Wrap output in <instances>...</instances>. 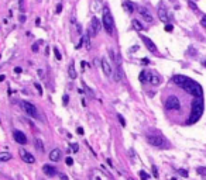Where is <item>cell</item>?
<instances>
[{
	"instance_id": "cell-37",
	"label": "cell",
	"mask_w": 206,
	"mask_h": 180,
	"mask_svg": "<svg viewBox=\"0 0 206 180\" xmlns=\"http://www.w3.org/2000/svg\"><path fill=\"white\" fill-rule=\"evenodd\" d=\"M61 10H62V4H58V6H57V14H59Z\"/></svg>"
},
{
	"instance_id": "cell-9",
	"label": "cell",
	"mask_w": 206,
	"mask_h": 180,
	"mask_svg": "<svg viewBox=\"0 0 206 180\" xmlns=\"http://www.w3.org/2000/svg\"><path fill=\"white\" fill-rule=\"evenodd\" d=\"M147 141L151 145H154V147H163L164 145V139L161 137H157V135H150L147 138Z\"/></svg>"
},
{
	"instance_id": "cell-13",
	"label": "cell",
	"mask_w": 206,
	"mask_h": 180,
	"mask_svg": "<svg viewBox=\"0 0 206 180\" xmlns=\"http://www.w3.org/2000/svg\"><path fill=\"white\" fill-rule=\"evenodd\" d=\"M43 170H44V173H45L47 176H49V177H53V176L57 174V169L54 168V166H51V165H44Z\"/></svg>"
},
{
	"instance_id": "cell-24",
	"label": "cell",
	"mask_w": 206,
	"mask_h": 180,
	"mask_svg": "<svg viewBox=\"0 0 206 180\" xmlns=\"http://www.w3.org/2000/svg\"><path fill=\"white\" fill-rule=\"evenodd\" d=\"M145 75H147V72H145V70H143L141 73H140V82H141V83L145 82Z\"/></svg>"
},
{
	"instance_id": "cell-17",
	"label": "cell",
	"mask_w": 206,
	"mask_h": 180,
	"mask_svg": "<svg viewBox=\"0 0 206 180\" xmlns=\"http://www.w3.org/2000/svg\"><path fill=\"white\" fill-rule=\"evenodd\" d=\"M68 75H69L71 79H76V70H75V65L74 64H71V65H69V68H68Z\"/></svg>"
},
{
	"instance_id": "cell-42",
	"label": "cell",
	"mask_w": 206,
	"mask_h": 180,
	"mask_svg": "<svg viewBox=\"0 0 206 180\" xmlns=\"http://www.w3.org/2000/svg\"><path fill=\"white\" fill-rule=\"evenodd\" d=\"M78 134L82 135V134H83V130H82V128H78Z\"/></svg>"
},
{
	"instance_id": "cell-8",
	"label": "cell",
	"mask_w": 206,
	"mask_h": 180,
	"mask_svg": "<svg viewBox=\"0 0 206 180\" xmlns=\"http://www.w3.org/2000/svg\"><path fill=\"white\" fill-rule=\"evenodd\" d=\"M20 158H21L23 162H25V163H34V162H35V158H34L30 152H27L25 149H20Z\"/></svg>"
},
{
	"instance_id": "cell-10",
	"label": "cell",
	"mask_w": 206,
	"mask_h": 180,
	"mask_svg": "<svg viewBox=\"0 0 206 180\" xmlns=\"http://www.w3.org/2000/svg\"><path fill=\"white\" fill-rule=\"evenodd\" d=\"M141 40H143V42L145 44V46H147L148 51H150V52H154V54L157 52V46H155V44H154L153 41L150 40V38L145 37V35H141Z\"/></svg>"
},
{
	"instance_id": "cell-26",
	"label": "cell",
	"mask_w": 206,
	"mask_h": 180,
	"mask_svg": "<svg viewBox=\"0 0 206 180\" xmlns=\"http://www.w3.org/2000/svg\"><path fill=\"white\" fill-rule=\"evenodd\" d=\"M198 173L202 174V176H206V168H198Z\"/></svg>"
},
{
	"instance_id": "cell-14",
	"label": "cell",
	"mask_w": 206,
	"mask_h": 180,
	"mask_svg": "<svg viewBox=\"0 0 206 180\" xmlns=\"http://www.w3.org/2000/svg\"><path fill=\"white\" fill-rule=\"evenodd\" d=\"M59 159H61V151L59 149H53L51 152H49V160H53V162H58Z\"/></svg>"
},
{
	"instance_id": "cell-16",
	"label": "cell",
	"mask_w": 206,
	"mask_h": 180,
	"mask_svg": "<svg viewBox=\"0 0 206 180\" xmlns=\"http://www.w3.org/2000/svg\"><path fill=\"white\" fill-rule=\"evenodd\" d=\"M140 11H141L140 14L144 17V20H145L147 23H151V21H153V17H151V14H150V13H148L145 9H143V7H141V9H140Z\"/></svg>"
},
{
	"instance_id": "cell-21",
	"label": "cell",
	"mask_w": 206,
	"mask_h": 180,
	"mask_svg": "<svg viewBox=\"0 0 206 180\" xmlns=\"http://www.w3.org/2000/svg\"><path fill=\"white\" fill-rule=\"evenodd\" d=\"M35 148H37V151H40V152L44 151V143L40 138H35Z\"/></svg>"
},
{
	"instance_id": "cell-15",
	"label": "cell",
	"mask_w": 206,
	"mask_h": 180,
	"mask_svg": "<svg viewBox=\"0 0 206 180\" xmlns=\"http://www.w3.org/2000/svg\"><path fill=\"white\" fill-rule=\"evenodd\" d=\"M172 80H174V83H176V85L182 86V85H184V83L188 80V77L182 76V75H175V76L172 77Z\"/></svg>"
},
{
	"instance_id": "cell-33",
	"label": "cell",
	"mask_w": 206,
	"mask_h": 180,
	"mask_svg": "<svg viewBox=\"0 0 206 180\" xmlns=\"http://www.w3.org/2000/svg\"><path fill=\"white\" fill-rule=\"evenodd\" d=\"M34 86H35V89H37L38 92H40V93H41V94H43V87H41V86H40V85H38V83H35V85H34Z\"/></svg>"
},
{
	"instance_id": "cell-31",
	"label": "cell",
	"mask_w": 206,
	"mask_h": 180,
	"mask_svg": "<svg viewBox=\"0 0 206 180\" xmlns=\"http://www.w3.org/2000/svg\"><path fill=\"white\" fill-rule=\"evenodd\" d=\"M20 11L24 13V0H20Z\"/></svg>"
},
{
	"instance_id": "cell-46",
	"label": "cell",
	"mask_w": 206,
	"mask_h": 180,
	"mask_svg": "<svg viewBox=\"0 0 206 180\" xmlns=\"http://www.w3.org/2000/svg\"><path fill=\"white\" fill-rule=\"evenodd\" d=\"M205 66H206V62H205Z\"/></svg>"
},
{
	"instance_id": "cell-35",
	"label": "cell",
	"mask_w": 206,
	"mask_h": 180,
	"mask_svg": "<svg viewBox=\"0 0 206 180\" xmlns=\"http://www.w3.org/2000/svg\"><path fill=\"white\" fill-rule=\"evenodd\" d=\"M140 176H141V179H143V180H148V179H147V174H145L143 170L140 172Z\"/></svg>"
},
{
	"instance_id": "cell-28",
	"label": "cell",
	"mask_w": 206,
	"mask_h": 180,
	"mask_svg": "<svg viewBox=\"0 0 206 180\" xmlns=\"http://www.w3.org/2000/svg\"><path fill=\"white\" fill-rule=\"evenodd\" d=\"M117 118H119L120 124L123 125V127H124V125H126V121H124V118H123V117H121V116H120V114H119V116H117Z\"/></svg>"
},
{
	"instance_id": "cell-36",
	"label": "cell",
	"mask_w": 206,
	"mask_h": 180,
	"mask_svg": "<svg viewBox=\"0 0 206 180\" xmlns=\"http://www.w3.org/2000/svg\"><path fill=\"white\" fill-rule=\"evenodd\" d=\"M38 44H40V42H37V44H34V45H33V52L38 51Z\"/></svg>"
},
{
	"instance_id": "cell-32",
	"label": "cell",
	"mask_w": 206,
	"mask_h": 180,
	"mask_svg": "<svg viewBox=\"0 0 206 180\" xmlns=\"http://www.w3.org/2000/svg\"><path fill=\"white\" fill-rule=\"evenodd\" d=\"M153 174H154V177H158V170L155 166H153Z\"/></svg>"
},
{
	"instance_id": "cell-41",
	"label": "cell",
	"mask_w": 206,
	"mask_h": 180,
	"mask_svg": "<svg viewBox=\"0 0 206 180\" xmlns=\"http://www.w3.org/2000/svg\"><path fill=\"white\" fill-rule=\"evenodd\" d=\"M59 177H61V180H68V177L65 174H59Z\"/></svg>"
},
{
	"instance_id": "cell-45",
	"label": "cell",
	"mask_w": 206,
	"mask_h": 180,
	"mask_svg": "<svg viewBox=\"0 0 206 180\" xmlns=\"http://www.w3.org/2000/svg\"><path fill=\"white\" fill-rule=\"evenodd\" d=\"M129 180H134V179H129Z\"/></svg>"
},
{
	"instance_id": "cell-34",
	"label": "cell",
	"mask_w": 206,
	"mask_h": 180,
	"mask_svg": "<svg viewBox=\"0 0 206 180\" xmlns=\"http://www.w3.org/2000/svg\"><path fill=\"white\" fill-rule=\"evenodd\" d=\"M72 163H74L72 158H66V165H68V166H72Z\"/></svg>"
},
{
	"instance_id": "cell-22",
	"label": "cell",
	"mask_w": 206,
	"mask_h": 180,
	"mask_svg": "<svg viewBox=\"0 0 206 180\" xmlns=\"http://www.w3.org/2000/svg\"><path fill=\"white\" fill-rule=\"evenodd\" d=\"M133 27H134L135 30H139V31H141L143 28H144V27L141 25V23L139 21V20H133Z\"/></svg>"
},
{
	"instance_id": "cell-12",
	"label": "cell",
	"mask_w": 206,
	"mask_h": 180,
	"mask_svg": "<svg viewBox=\"0 0 206 180\" xmlns=\"http://www.w3.org/2000/svg\"><path fill=\"white\" fill-rule=\"evenodd\" d=\"M102 69H103V73L106 75V76H110L112 75V66H110V64H109L108 61H106L105 58L102 59Z\"/></svg>"
},
{
	"instance_id": "cell-11",
	"label": "cell",
	"mask_w": 206,
	"mask_h": 180,
	"mask_svg": "<svg viewBox=\"0 0 206 180\" xmlns=\"http://www.w3.org/2000/svg\"><path fill=\"white\" fill-rule=\"evenodd\" d=\"M148 80H150V83L153 86H158L161 82V77L158 76L155 72H150V73H148Z\"/></svg>"
},
{
	"instance_id": "cell-18",
	"label": "cell",
	"mask_w": 206,
	"mask_h": 180,
	"mask_svg": "<svg viewBox=\"0 0 206 180\" xmlns=\"http://www.w3.org/2000/svg\"><path fill=\"white\" fill-rule=\"evenodd\" d=\"M11 159V153L9 152H0V162H7Z\"/></svg>"
},
{
	"instance_id": "cell-29",
	"label": "cell",
	"mask_w": 206,
	"mask_h": 180,
	"mask_svg": "<svg viewBox=\"0 0 206 180\" xmlns=\"http://www.w3.org/2000/svg\"><path fill=\"white\" fill-rule=\"evenodd\" d=\"M200 24H202V27L206 28V15H203L202 19H200Z\"/></svg>"
},
{
	"instance_id": "cell-7",
	"label": "cell",
	"mask_w": 206,
	"mask_h": 180,
	"mask_svg": "<svg viewBox=\"0 0 206 180\" xmlns=\"http://www.w3.org/2000/svg\"><path fill=\"white\" fill-rule=\"evenodd\" d=\"M13 137H14V141L17 143H20V145H25L27 143V137H25L24 132L21 131H14L13 132Z\"/></svg>"
},
{
	"instance_id": "cell-27",
	"label": "cell",
	"mask_w": 206,
	"mask_h": 180,
	"mask_svg": "<svg viewBox=\"0 0 206 180\" xmlns=\"http://www.w3.org/2000/svg\"><path fill=\"white\" fill-rule=\"evenodd\" d=\"M179 174H181V176H184V177H188V172L185 170V169H179Z\"/></svg>"
},
{
	"instance_id": "cell-23",
	"label": "cell",
	"mask_w": 206,
	"mask_h": 180,
	"mask_svg": "<svg viewBox=\"0 0 206 180\" xmlns=\"http://www.w3.org/2000/svg\"><path fill=\"white\" fill-rule=\"evenodd\" d=\"M54 54H55L57 59H58V61H61V59H62V56H61V52H59V51H58V48H55V46H54Z\"/></svg>"
},
{
	"instance_id": "cell-25",
	"label": "cell",
	"mask_w": 206,
	"mask_h": 180,
	"mask_svg": "<svg viewBox=\"0 0 206 180\" xmlns=\"http://www.w3.org/2000/svg\"><path fill=\"white\" fill-rule=\"evenodd\" d=\"M188 6L191 7L192 10H198V6H196V4L194 3V2H191V0H188Z\"/></svg>"
},
{
	"instance_id": "cell-39",
	"label": "cell",
	"mask_w": 206,
	"mask_h": 180,
	"mask_svg": "<svg viewBox=\"0 0 206 180\" xmlns=\"http://www.w3.org/2000/svg\"><path fill=\"white\" fill-rule=\"evenodd\" d=\"M14 72H16V73H21V68H19V66L14 68Z\"/></svg>"
},
{
	"instance_id": "cell-6",
	"label": "cell",
	"mask_w": 206,
	"mask_h": 180,
	"mask_svg": "<svg viewBox=\"0 0 206 180\" xmlns=\"http://www.w3.org/2000/svg\"><path fill=\"white\" fill-rule=\"evenodd\" d=\"M100 31V21H99V19H96V17H93L92 21H90V28H89V34L92 35V37H95L96 34Z\"/></svg>"
},
{
	"instance_id": "cell-3",
	"label": "cell",
	"mask_w": 206,
	"mask_h": 180,
	"mask_svg": "<svg viewBox=\"0 0 206 180\" xmlns=\"http://www.w3.org/2000/svg\"><path fill=\"white\" fill-rule=\"evenodd\" d=\"M102 25H103V28L106 30V33L109 34V35H112L114 31V21H113V17H112L110 11H109L108 9H105V11H103V20H102Z\"/></svg>"
},
{
	"instance_id": "cell-30",
	"label": "cell",
	"mask_w": 206,
	"mask_h": 180,
	"mask_svg": "<svg viewBox=\"0 0 206 180\" xmlns=\"http://www.w3.org/2000/svg\"><path fill=\"white\" fill-rule=\"evenodd\" d=\"M71 148H72V151H74V152H78V149H79V147H78V143H72V145H71Z\"/></svg>"
},
{
	"instance_id": "cell-2",
	"label": "cell",
	"mask_w": 206,
	"mask_h": 180,
	"mask_svg": "<svg viewBox=\"0 0 206 180\" xmlns=\"http://www.w3.org/2000/svg\"><path fill=\"white\" fill-rule=\"evenodd\" d=\"M182 89L192 96H202V89H200V86L198 85V83H195L194 80H191L189 77H188V80L182 85Z\"/></svg>"
},
{
	"instance_id": "cell-40",
	"label": "cell",
	"mask_w": 206,
	"mask_h": 180,
	"mask_svg": "<svg viewBox=\"0 0 206 180\" xmlns=\"http://www.w3.org/2000/svg\"><path fill=\"white\" fill-rule=\"evenodd\" d=\"M62 100H64V104H68V100H69V97H68V96H64V99H62Z\"/></svg>"
},
{
	"instance_id": "cell-1",
	"label": "cell",
	"mask_w": 206,
	"mask_h": 180,
	"mask_svg": "<svg viewBox=\"0 0 206 180\" xmlns=\"http://www.w3.org/2000/svg\"><path fill=\"white\" fill-rule=\"evenodd\" d=\"M203 113V103H202V96H196L192 100V108H191V118H189V124L196 122L200 118Z\"/></svg>"
},
{
	"instance_id": "cell-4",
	"label": "cell",
	"mask_w": 206,
	"mask_h": 180,
	"mask_svg": "<svg viewBox=\"0 0 206 180\" xmlns=\"http://www.w3.org/2000/svg\"><path fill=\"white\" fill-rule=\"evenodd\" d=\"M165 107L168 110H179L181 108V101L176 96H169L165 101Z\"/></svg>"
},
{
	"instance_id": "cell-38",
	"label": "cell",
	"mask_w": 206,
	"mask_h": 180,
	"mask_svg": "<svg viewBox=\"0 0 206 180\" xmlns=\"http://www.w3.org/2000/svg\"><path fill=\"white\" fill-rule=\"evenodd\" d=\"M165 31H172V25H171V24H167V25H165Z\"/></svg>"
},
{
	"instance_id": "cell-20",
	"label": "cell",
	"mask_w": 206,
	"mask_h": 180,
	"mask_svg": "<svg viewBox=\"0 0 206 180\" xmlns=\"http://www.w3.org/2000/svg\"><path fill=\"white\" fill-rule=\"evenodd\" d=\"M123 7H124V10H126L127 13H133V11H134V7H133V4L130 3V2H124Z\"/></svg>"
},
{
	"instance_id": "cell-43",
	"label": "cell",
	"mask_w": 206,
	"mask_h": 180,
	"mask_svg": "<svg viewBox=\"0 0 206 180\" xmlns=\"http://www.w3.org/2000/svg\"><path fill=\"white\" fill-rule=\"evenodd\" d=\"M4 80V75H0V82H3Z\"/></svg>"
},
{
	"instance_id": "cell-44",
	"label": "cell",
	"mask_w": 206,
	"mask_h": 180,
	"mask_svg": "<svg viewBox=\"0 0 206 180\" xmlns=\"http://www.w3.org/2000/svg\"><path fill=\"white\" fill-rule=\"evenodd\" d=\"M171 180H176V179H175V177H172V179H171Z\"/></svg>"
},
{
	"instance_id": "cell-5",
	"label": "cell",
	"mask_w": 206,
	"mask_h": 180,
	"mask_svg": "<svg viewBox=\"0 0 206 180\" xmlns=\"http://www.w3.org/2000/svg\"><path fill=\"white\" fill-rule=\"evenodd\" d=\"M21 107H23V110L25 111V114L34 117V118H38V111L34 104L28 103V101H21Z\"/></svg>"
},
{
	"instance_id": "cell-19",
	"label": "cell",
	"mask_w": 206,
	"mask_h": 180,
	"mask_svg": "<svg viewBox=\"0 0 206 180\" xmlns=\"http://www.w3.org/2000/svg\"><path fill=\"white\" fill-rule=\"evenodd\" d=\"M158 15H160V19L163 20L164 23L168 21V15H167V11L164 9H161V7H160V10H158Z\"/></svg>"
}]
</instances>
